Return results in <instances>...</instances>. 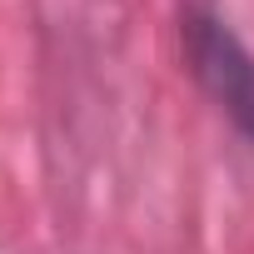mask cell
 Here are the masks:
<instances>
[{
  "mask_svg": "<svg viewBox=\"0 0 254 254\" xmlns=\"http://www.w3.org/2000/svg\"><path fill=\"white\" fill-rule=\"evenodd\" d=\"M180 40H185V60H190L194 85L254 145V50L229 30V20L214 5H204V0H190L180 10Z\"/></svg>",
  "mask_w": 254,
  "mask_h": 254,
  "instance_id": "1",
  "label": "cell"
}]
</instances>
